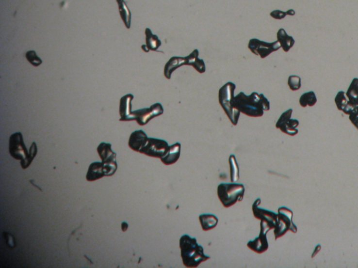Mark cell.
I'll list each match as a JSON object with an SVG mask.
<instances>
[{"label":"cell","mask_w":358,"mask_h":268,"mask_svg":"<svg viewBox=\"0 0 358 268\" xmlns=\"http://www.w3.org/2000/svg\"><path fill=\"white\" fill-rule=\"evenodd\" d=\"M233 106L248 117H260L264 115V111L270 109V103L263 94L253 93L245 95L241 92L233 100Z\"/></svg>","instance_id":"6da1fadb"},{"label":"cell","mask_w":358,"mask_h":268,"mask_svg":"<svg viewBox=\"0 0 358 268\" xmlns=\"http://www.w3.org/2000/svg\"><path fill=\"white\" fill-rule=\"evenodd\" d=\"M179 246L182 261L186 268H197L202 262L210 259V256L204 254L203 247L198 245L197 239L188 235H183L180 237Z\"/></svg>","instance_id":"7a4b0ae2"},{"label":"cell","mask_w":358,"mask_h":268,"mask_svg":"<svg viewBox=\"0 0 358 268\" xmlns=\"http://www.w3.org/2000/svg\"><path fill=\"white\" fill-rule=\"evenodd\" d=\"M9 152L16 159L20 160V165L23 169L29 167L32 161L37 154V146L33 142L28 152L23 141V134L20 132L13 134L9 139Z\"/></svg>","instance_id":"3957f363"},{"label":"cell","mask_w":358,"mask_h":268,"mask_svg":"<svg viewBox=\"0 0 358 268\" xmlns=\"http://www.w3.org/2000/svg\"><path fill=\"white\" fill-rule=\"evenodd\" d=\"M235 89V84L232 82H228L220 89L219 93H218L220 104L231 123L234 126L238 124L241 113L239 110L233 106Z\"/></svg>","instance_id":"277c9868"},{"label":"cell","mask_w":358,"mask_h":268,"mask_svg":"<svg viewBox=\"0 0 358 268\" xmlns=\"http://www.w3.org/2000/svg\"><path fill=\"white\" fill-rule=\"evenodd\" d=\"M218 198L226 208L232 207L236 203L243 200L245 187L242 184L222 183L218 187Z\"/></svg>","instance_id":"5b68a950"},{"label":"cell","mask_w":358,"mask_h":268,"mask_svg":"<svg viewBox=\"0 0 358 268\" xmlns=\"http://www.w3.org/2000/svg\"><path fill=\"white\" fill-rule=\"evenodd\" d=\"M293 211L286 207H281L278 210V223L276 226L275 233V239L280 238L288 231L296 233L297 228L293 221Z\"/></svg>","instance_id":"8992f818"},{"label":"cell","mask_w":358,"mask_h":268,"mask_svg":"<svg viewBox=\"0 0 358 268\" xmlns=\"http://www.w3.org/2000/svg\"><path fill=\"white\" fill-rule=\"evenodd\" d=\"M261 204L260 198H258L252 206L253 215L258 220H260V229L269 232L270 230L275 229L278 223V214L261 208L259 205Z\"/></svg>","instance_id":"52a82bcc"},{"label":"cell","mask_w":358,"mask_h":268,"mask_svg":"<svg viewBox=\"0 0 358 268\" xmlns=\"http://www.w3.org/2000/svg\"><path fill=\"white\" fill-rule=\"evenodd\" d=\"M248 47L252 53L264 59L279 50L281 47L278 41L268 43L258 39H251L248 42Z\"/></svg>","instance_id":"ba28073f"},{"label":"cell","mask_w":358,"mask_h":268,"mask_svg":"<svg viewBox=\"0 0 358 268\" xmlns=\"http://www.w3.org/2000/svg\"><path fill=\"white\" fill-rule=\"evenodd\" d=\"M169 147L167 141L155 138H148L146 143L139 152L150 158H161L167 153Z\"/></svg>","instance_id":"9c48e42d"},{"label":"cell","mask_w":358,"mask_h":268,"mask_svg":"<svg viewBox=\"0 0 358 268\" xmlns=\"http://www.w3.org/2000/svg\"><path fill=\"white\" fill-rule=\"evenodd\" d=\"M163 112H164V109H163V105L160 103H156L149 108L133 111L132 114L135 116V120L138 125L144 126L155 117L163 115Z\"/></svg>","instance_id":"30bf717a"},{"label":"cell","mask_w":358,"mask_h":268,"mask_svg":"<svg viewBox=\"0 0 358 268\" xmlns=\"http://www.w3.org/2000/svg\"><path fill=\"white\" fill-rule=\"evenodd\" d=\"M292 114L293 109H289L283 112L276 124V127L279 128L284 134L294 136L298 134L297 127L299 123L298 120L291 118Z\"/></svg>","instance_id":"8fae6325"},{"label":"cell","mask_w":358,"mask_h":268,"mask_svg":"<svg viewBox=\"0 0 358 268\" xmlns=\"http://www.w3.org/2000/svg\"><path fill=\"white\" fill-rule=\"evenodd\" d=\"M134 99V95L128 94L120 99V121L128 122L135 120V116L131 111V103Z\"/></svg>","instance_id":"7c38bea8"},{"label":"cell","mask_w":358,"mask_h":268,"mask_svg":"<svg viewBox=\"0 0 358 268\" xmlns=\"http://www.w3.org/2000/svg\"><path fill=\"white\" fill-rule=\"evenodd\" d=\"M334 101L337 109L344 112L346 115H349L353 111L358 109V104H353L350 102L349 100L347 99L346 93L343 91H340L337 93Z\"/></svg>","instance_id":"4fadbf2b"},{"label":"cell","mask_w":358,"mask_h":268,"mask_svg":"<svg viewBox=\"0 0 358 268\" xmlns=\"http://www.w3.org/2000/svg\"><path fill=\"white\" fill-rule=\"evenodd\" d=\"M267 231L260 229L259 236L247 243L248 248L258 253H262L268 250L269 244L267 238Z\"/></svg>","instance_id":"5bb4252c"},{"label":"cell","mask_w":358,"mask_h":268,"mask_svg":"<svg viewBox=\"0 0 358 268\" xmlns=\"http://www.w3.org/2000/svg\"><path fill=\"white\" fill-rule=\"evenodd\" d=\"M148 138L143 130H137L131 133L130 136L128 145L131 150L139 152L146 143Z\"/></svg>","instance_id":"9a60e30c"},{"label":"cell","mask_w":358,"mask_h":268,"mask_svg":"<svg viewBox=\"0 0 358 268\" xmlns=\"http://www.w3.org/2000/svg\"><path fill=\"white\" fill-rule=\"evenodd\" d=\"M181 145L180 142H176L174 145L169 146L167 153L161 158L162 162L166 166L174 164L178 161L180 155Z\"/></svg>","instance_id":"2e32d148"},{"label":"cell","mask_w":358,"mask_h":268,"mask_svg":"<svg viewBox=\"0 0 358 268\" xmlns=\"http://www.w3.org/2000/svg\"><path fill=\"white\" fill-rule=\"evenodd\" d=\"M98 152L103 163L115 162L117 155L113 151L112 144L102 142L98 147Z\"/></svg>","instance_id":"e0dca14e"},{"label":"cell","mask_w":358,"mask_h":268,"mask_svg":"<svg viewBox=\"0 0 358 268\" xmlns=\"http://www.w3.org/2000/svg\"><path fill=\"white\" fill-rule=\"evenodd\" d=\"M183 65H186L185 57L182 58V57L174 56L169 59V61L164 66V75L166 79H167L168 80L171 79L172 73L180 66H183Z\"/></svg>","instance_id":"ac0fdd59"},{"label":"cell","mask_w":358,"mask_h":268,"mask_svg":"<svg viewBox=\"0 0 358 268\" xmlns=\"http://www.w3.org/2000/svg\"><path fill=\"white\" fill-rule=\"evenodd\" d=\"M104 164L102 162H93L90 165L86 179L89 182L99 180L104 177Z\"/></svg>","instance_id":"d6986e66"},{"label":"cell","mask_w":358,"mask_h":268,"mask_svg":"<svg viewBox=\"0 0 358 268\" xmlns=\"http://www.w3.org/2000/svg\"><path fill=\"white\" fill-rule=\"evenodd\" d=\"M277 36V41L279 42L282 48H283V50L286 53L289 51L292 48L293 46L294 45V44H295V41H294V38L293 36L288 35L287 34L286 30L283 29V28L278 30Z\"/></svg>","instance_id":"ffe728a7"},{"label":"cell","mask_w":358,"mask_h":268,"mask_svg":"<svg viewBox=\"0 0 358 268\" xmlns=\"http://www.w3.org/2000/svg\"><path fill=\"white\" fill-rule=\"evenodd\" d=\"M199 222L202 226V230L204 231H209L216 227L218 224V219L216 216L212 214H203L199 217Z\"/></svg>","instance_id":"44dd1931"},{"label":"cell","mask_w":358,"mask_h":268,"mask_svg":"<svg viewBox=\"0 0 358 268\" xmlns=\"http://www.w3.org/2000/svg\"><path fill=\"white\" fill-rule=\"evenodd\" d=\"M146 34V45L150 50L157 51L160 47L162 45L161 41L155 34H153L149 28H146L145 30Z\"/></svg>","instance_id":"7402d4cb"},{"label":"cell","mask_w":358,"mask_h":268,"mask_svg":"<svg viewBox=\"0 0 358 268\" xmlns=\"http://www.w3.org/2000/svg\"><path fill=\"white\" fill-rule=\"evenodd\" d=\"M118 3V9H119L120 17L123 20V23L128 29L131 27V12L129 8L127 6L125 0H116Z\"/></svg>","instance_id":"603a6c76"},{"label":"cell","mask_w":358,"mask_h":268,"mask_svg":"<svg viewBox=\"0 0 358 268\" xmlns=\"http://www.w3.org/2000/svg\"><path fill=\"white\" fill-rule=\"evenodd\" d=\"M346 95L350 102L353 104H358V79L355 78L351 82Z\"/></svg>","instance_id":"cb8c5ba5"},{"label":"cell","mask_w":358,"mask_h":268,"mask_svg":"<svg viewBox=\"0 0 358 268\" xmlns=\"http://www.w3.org/2000/svg\"><path fill=\"white\" fill-rule=\"evenodd\" d=\"M317 103V97L316 94L313 91L308 92L303 94L299 98V104L302 107L305 108L307 106L312 107Z\"/></svg>","instance_id":"d4e9b609"},{"label":"cell","mask_w":358,"mask_h":268,"mask_svg":"<svg viewBox=\"0 0 358 268\" xmlns=\"http://www.w3.org/2000/svg\"><path fill=\"white\" fill-rule=\"evenodd\" d=\"M229 167H230L231 182H235L239 178V169L235 156L231 155L229 158Z\"/></svg>","instance_id":"484cf974"},{"label":"cell","mask_w":358,"mask_h":268,"mask_svg":"<svg viewBox=\"0 0 358 268\" xmlns=\"http://www.w3.org/2000/svg\"><path fill=\"white\" fill-rule=\"evenodd\" d=\"M288 86L292 91H297L302 87V81L298 76H290L288 80Z\"/></svg>","instance_id":"4316f807"},{"label":"cell","mask_w":358,"mask_h":268,"mask_svg":"<svg viewBox=\"0 0 358 268\" xmlns=\"http://www.w3.org/2000/svg\"><path fill=\"white\" fill-rule=\"evenodd\" d=\"M27 60L29 62L30 64L33 65L34 66H39L42 64V59L39 58L37 55H36V52L34 50H30L26 53L25 55Z\"/></svg>","instance_id":"83f0119b"},{"label":"cell","mask_w":358,"mask_h":268,"mask_svg":"<svg viewBox=\"0 0 358 268\" xmlns=\"http://www.w3.org/2000/svg\"><path fill=\"white\" fill-rule=\"evenodd\" d=\"M270 16L277 20H282L286 16L287 13L280 10H275L270 13Z\"/></svg>","instance_id":"f1b7e54d"},{"label":"cell","mask_w":358,"mask_h":268,"mask_svg":"<svg viewBox=\"0 0 358 268\" xmlns=\"http://www.w3.org/2000/svg\"><path fill=\"white\" fill-rule=\"evenodd\" d=\"M349 119L353 125L358 128V109L353 111L352 113L350 114Z\"/></svg>","instance_id":"f546056e"},{"label":"cell","mask_w":358,"mask_h":268,"mask_svg":"<svg viewBox=\"0 0 358 268\" xmlns=\"http://www.w3.org/2000/svg\"><path fill=\"white\" fill-rule=\"evenodd\" d=\"M321 250V245H318L316 246V248H315L314 252H313V254L311 255V258H314L315 256H316L317 254H318V252H320Z\"/></svg>","instance_id":"4dcf8cb0"},{"label":"cell","mask_w":358,"mask_h":268,"mask_svg":"<svg viewBox=\"0 0 358 268\" xmlns=\"http://www.w3.org/2000/svg\"><path fill=\"white\" fill-rule=\"evenodd\" d=\"M122 231H126L128 228V224L126 222H123L121 225Z\"/></svg>","instance_id":"1f68e13d"},{"label":"cell","mask_w":358,"mask_h":268,"mask_svg":"<svg viewBox=\"0 0 358 268\" xmlns=\"http://www.w3.org/2000/svg\"><path fill=\"white\" fill-rule=\"evenodd\" d=\"M287 15L294 16L295 14V12L293 9H290V10L287 11Z\"/></svg>","instance_id":"d6a6232c"},{"label":"cell","mask_w":358,"mask_h":268,"mask_svg":"<svg viewBox=\"0 0 358 268\" xmlns=\"http://www.w3.org/2000/svg\"><path fill=\"white\" fill-rule=\"evenodd\" d=\"M142 50H144V52H146V53H148L149 52V49H148V47H147L146 45H143L142 46Z\"/></svg>","instance_id":"836d02e7"}]
</instances>
